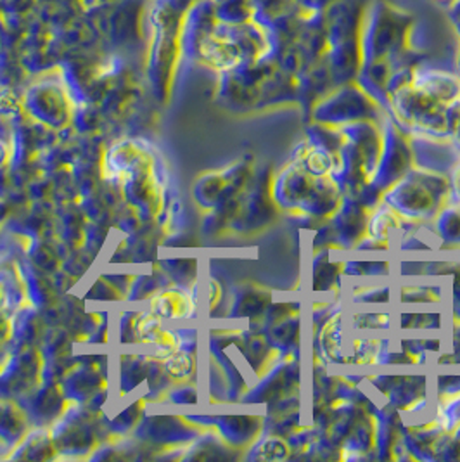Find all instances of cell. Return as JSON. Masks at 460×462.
<instances>
[]
</instances>
